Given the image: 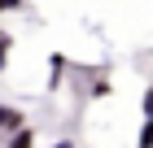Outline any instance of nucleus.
<instances>
[{
	"mask_svg": "<svg viewBox=\"0 0 153 148\" xmlns=\"http://www.w3.org/2000/svg\"><path fill=\"white\" fill-rule=\"evenodd\" d=\"M136 148H153V122L144 118V126H140V139H136Z\"/></svg>",
	"mask_w": 153,
	"mask_h": 148,
	"instance_id": "7ed1b4c3",
	"label": "nucleus"
},
{
	"mask_svg": "<svg viewBox=\"0 0 153 148\" xmlns=\"http://www.w3.org/2000/svg\"><path fill=\"white\" fill-rule=\"evenodd\" d=\"M9 48H13V39H9V31H0V70L9 66Z\"/></svg>",
	"mask_w": 153,
	"mask_h": 148,
	"instance_id": "20e7f679",
	"label": "nucleus"
},
{
	"mask_svg": "<svg viewBox=\"0 0 153 148\" xmlns=\"http://www.w3.org/2000/svg\"><path fill=\"white\" fill-rule=\"evenodd\" d=\"M53 148H74V144H70V139H57V144H53Z\"/></svg>",
	"mask_w": 153,
	"mask_h": 148,
	"instance_id": "0eeeda50",
	"label": "nucleus"
},
{
	"mask_svg": "<svg viewBox=\"0 0 153 148\" xmlns=\"http://www.w3.org/2000/svg\"><path fill=\"white\" fill-rule=\"evenodd\" d=\"M26 0H0V13H9V9H22Z\"/></svg>",
	"mask_w": 153,
	"mask_h": 148,
	"instance_id": "423d86ee",
	"label": "nucleus"
},
{
	"mask_svg": "<svg viewBox=\"0 0 153 148\" xmlns=\"http://www.w3.org/2000/svg\"><path fill=\"white\" fill-rule=\"evenodd\" d=\"M26 118L18 113V109H0V131H22Z\"/></svg>",
	"mask_w": 153,
	"mask_h": 148,
	"instance_id": "f257e3e1",
	"label": "nucleus"
},
{
	"mask_svg": "<svg viewBox=\"0 0 153 148\" xmlns=\"http://www.w3.org/2000/svg\"><path fill=\"white\" fill-rule=\"evenodd\" d=\"M140 109H144V118L153 122V87H144V100H140Z\"/></svg>",
	"mask_w": 153,
	"mask_h": 148,
	"instance_id": "39448f33",
	"label": "nucleus"
},
{
	"mask_svg": "<svg viewBox=\"0 0 153 148\" xmlns=\"http://www.w3.org/2000/svg\"><path fill=\"white\" fill-rule=\"evenodd\" d=\"M31 144H35V131H31V126L13 131V139H9V148H31Z\"/></svg>",
	"mask_w": 153,
	"mask_h": 148,
	"instance_id": "f03ea898",
	"label": "nucleus"
}]
</instances>
